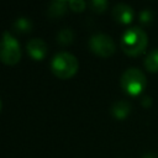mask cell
<instances>
[{
	"instance_id": "6da1fadb",
	"label": "cell",
	"mask_w": 158,
	"mask_h": 158,
	"mask_svg": "<svg viewBox=\"0 0 158 158\" xmlns=\"http://www.w3.org/2000/svg\"><path fill=\"white\" fill-rule=\"evenodd\" d=\"M148 44L147 33L138 26L127 28L121 37V48L122 51L131 57H137L142 54Z\"/></svg>"
},
{
	"instance_id": "7a4b0ae2",
	"label": "cell",
	"mask_w": 158,
	"mask_h": 158,
	"mask_svg": "<svg viewBox=\"0 0 158 158\" xmlns=\"http://www.w3.org/2000/svg\"><path fill=\"white\" fill-rule=\"evenodd\" d=\"M79 69V62L77 57L67 51L58 52L51 60V70L59 79L72 78Z\"/></svg>"
},
{
	"instance_id": "3957f363",
	"label": "cell",
	"mask_w": 158,
	"mask_h": 158,
	"mask_svg": "<svg viewBox=\"0 0 158 158\" xmlns=\"http://www.w3.org/2000/svg\"><path fill=\"white\" fill-rule=\"evenodd\" d=\"M120 84H121L122 90L126 94L131 96H137L144 90L147 80H146L144 73L141 69L136 67H131L122 73Z\"/></svg>"
},
{
	"instance_id": "277c9868",
	"label": "cell",
	"mask_w": 158,
	"mask_h": 158,
	"mask_svg": "<svg viewBox=\"0 0 158 158\" xmlns=\"http://www.w3.org/2000/svg\"><path fill=\"white\" fill-rule=\"evenodd\" d=\"M21 59V47L19 41L9 32L5 31L0 38V60L4 64L14 65Z\"/></svg>"
},
{
	"instance_id": "5b68a950",
	"label": "cell",
	"mask_w": 158,
	"mask_h": 158,
	"mask_svg": "<svg viewBox=\"0 0 158 158\" xmlns=\"http://www.w3.org/2000/svg\"><path fill=\"white\" fill-rule=\"evenodd\" d=\"M89 48L99 57L107 58L115 53L116 46L114 40L106 33H95L89 40Z\"/></svg>"
},
{
	"instance_id": "8992f818",
	"label": "cell",
	"mask_w": 158,
	"mask_h": 158,
	"mask_svg": "<svg viewBox=\"0 0 158 158\" xmlns=\"http://www.w3.org/2000/svg\"><path fill=\"white\" fill-rule=\"evenodd\" d=\"M27 54L35 60H42L48 52L47 43L42 38H31L26 43Z\"/></svg>"
},
{
	"instance_id": "52a82bcc",
	"label": "cell",
	"mask_w": 158,
	"mask_h": 158,
	"mask_svg": "<svg viewBox=\"0 0 158 158\" xmlns=\"http://www.w3.org/2000/svg\"><path fill=\"white\" fill-rule=\"evenodd\" d=\"M111 15H112V17L116 22L126 25V23H130L133 20L135 11L130 5H127L125 2H118L114 6V9L111 11Z\"/></svg>"
},
{
	"instance_id": "ba28073f",
	"label": "cell",
	"mask_w": 158,
	"mask_h": 158,
	"mask_svg": "<svg viewBox=\"0 0 158 158\" xmlns=\"http://www.w3.org/2000/svg\"><path fill=\"white\" fill-rule=\"evenodd\" d=\"M131 104L127 100H117L111 106V114L117 120H125L131 112Z\"/></svg>"
},
{
	"instance_id": "9c48e42d",
	"label": "cell",
	"mask_w": 158,
	"mask_h": 158,
	"mask_svg": "<svg viewBox=\"0 0 158 158\" xmlns=\"http://www.w3.org/2000/svg\"><path fill=\"white\" fill-rule=\"evenodd\" d=\"M68 7H69V1H65V0H54V1L49 2L48 9H47V14L52 19L60 17V16H63L67 12Z\"/></svg>"
},
{
	"instance_id": "30bf717a",
	"label": "cell",
	"mask_w": 158,
	"mask_h": 158,
	"mask_svg": "<svg viewBox=\"0 0 158 158\" xmlns=\"http://www.w3.org/2000/svg\"><path fill=\"white\" fill-rule=\"evenodd\" d=\"M12 28L19 33H28L32 30V21L28 17H17L12 25Z\"/></svg>"
},
{
	"instance_id": "8fae6325",
	"label": "cell",
	"mask_w": 158,
	"mask_h": 158,
	"mask_svg": "<svg viewBox=\"0 0 158 158\" xmlns=\"http://www.w3.org/2000/svg\"><path fill=\"white\" fill-rule=\"evenodd\" d=\"M144 67L149 72H158V48L152 49L144 58Z\"/></svg>"
},
{
	"instance_id": "7c38bea8",
	"label": "cell",
	"mask_w": 158,
	"mask_h": 158,
	"mask_svg": "<svg viewBox=\"0 0 158 158\" xmlns=\"http://www.w3.org/2000/svg\"><path fill=\"white\" fill-rule=\"evenodd\" d=\"M73 40H74V32H73L72 28H68V27L62 28V30L58 32V35H57V41H58V43H60V44H63V46L70 44V43L73 42Z\"/></svg>"
},
{
	"instance_id": "4fadbf2b",
	"label": "cell",
	"mask_w": 158,
	"mask_h": 158,
	"mask_svg": "<svg viewBox=\"0 0 158 158\" xmlns=\"http://www.w3.org/2000/svg\"><path fill=\"white\" fill-rule=\"evenodd\" d=\"M89 6L95 12H104L107 9L109 2L106 0H91L89 2Z\"/></svg>"
},
{
	"instance_id": "5bb4252c",
	"label": "cell",
	"mask_w": 158,
	"mask_h": 158,
	"mask_svg": "<svg viewBox=\"0 0 158 158\" xmlns=\"http://www.w3.org/2000/svg\"><path fill=\"white\" fill-rule=\"evenodd\" d=\"M86 7V2L84 0H70L69 1V9L74 12H81Z\"/></svg>"
},
{
	"instance_id": "9a60e30c",
	"label": "cell",
	"mask_w": 158,
	"mask_h": 158,
	"mask_svg": "<svg viewBox=\"0 0 158 158\" xmlns=\"http://www.w3.org/2000/svg\"><path fill=\"white\" fill-rule=\"evenodd\" d=\"M153 20V12L149 9H144L139 14V21L143 23H149Z\"/></svg>"
},
{
	"instance_id": "2e32d148",
	"label": "cell",
	"mask_w": 158,
	"mask_h": 158,
	"mask_svg": "<svg viewBox=\"0 0 158 158\" xmlns=\"http://www.w3.org/2000/svg\"><path fill=\"white\" fill-rule=\"evenodd\" d=\"M141 104H142L144 107H149V106H151V104H152V100H151V98H149V96H143V98H142V100H141Z\"/></svg>"
},
{
	"instance_id": "e0dca14e",
	"label": "cell",
	"mask_w": 158,
	"mask_h": 158,
	"mask_svg": "<svg viewBox=\"0 0 158 158\" xmlns=\"http://www.w3.org/2000/svg\"><path fill=\"white\" fill-rule=\"evenodd\" d=\"M142 158H158V154L151 152V153H146V154H143Z\"/></svg>"
},
{
	"instance_id": "ac0fdd59",
	"label": "cell",
	"mask_w": 158,
	"mask_h": 158,
	"mask_svg": "<svg viewBox=\"0 0 158 158\" xmlns=\"http://www.w3.org/2000/svg\"><path fill=\"white\" fill-rule=\"evenodd\" d=\"M1 106H2V102H1V99H0V110H1Z\"/></svg>"
}]
</instances>
